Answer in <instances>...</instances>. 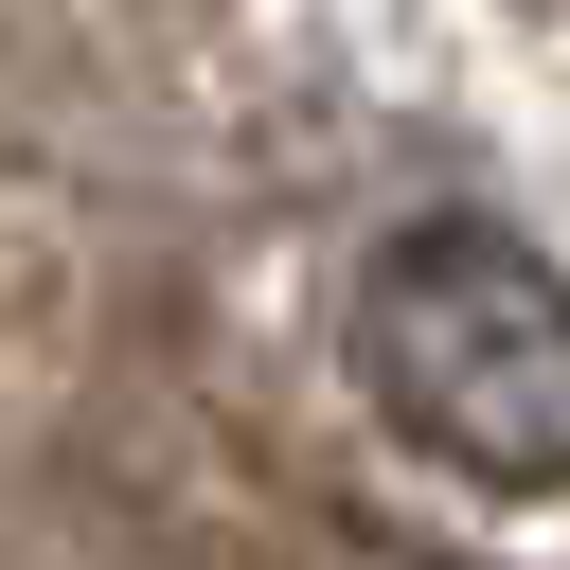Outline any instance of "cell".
Instances as JSON below:
<instances>
[{"mask_svg":"<svg viewBox=\"0 0 570 570\" xmlns=\"http://www.w3.org/2000/svg\"><path fill=\"white\" fill-rule=\"evenodd\" d=\"M356 392L481 499H570V267L499 214H410L356 267Z\"/></svg>","mask_w":570,"mask_h":570,"instance_id":"obj_1","label":"cell"}]
</instances>
